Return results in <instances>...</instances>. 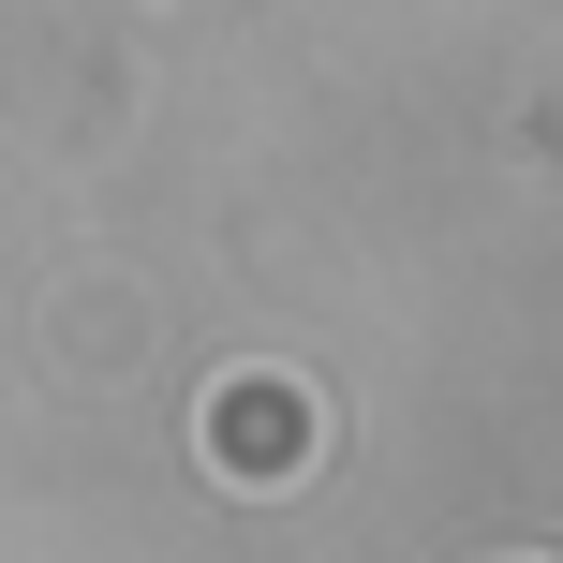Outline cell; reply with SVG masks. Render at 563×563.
<instances>
[{"label":"cell","mask_w":563,"mask_h":563,"mask_svg":"<svg viewBox=\"0 0 563 563\" xmlns=\"http://www.w3.org/2000/svg\"><path fill=\"white\" fill-rule=\"evenodd\" d=\"M223 460L238 475H297L311 460V400L297 386H223Z\"/></svg>","instance_id":"obj_1"}]
</instances>
